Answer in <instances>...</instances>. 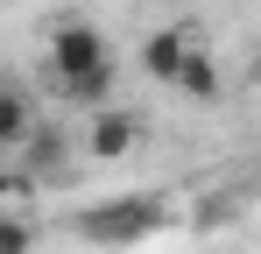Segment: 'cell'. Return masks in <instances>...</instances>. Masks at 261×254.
Segmentation results:
<instances>
[{
  "label": "cell",
  "instance_id": "1",
  "mask_svg": "<svg viewBox=\"0 0 261 254\" xmlns=\"http://www.w3.org/2000/svg\"><path fill=\"white\" fill-rule=\"evenodd\" d=\"M49 71H57L71 106H106V92H113V42L92 21H64L49 36Z\"/></svg>",
  "mask_w": 261,
  "mask_h": 254
},
{
  "label": "cell",
  "instance_id": "2",
  "mask_svg": "<svg viewBox=\"0 0 261 254\" xmlns=\"http://www.w3.org/2000/svg\"><path fill=\"white\" fill-rule=\"evenodd\" d=\"M163 226H170V205L155 191H127V198H106V205L78 212V233H85L92 247H134V240H148Z\"/></svg>",
  "mask_w": 261,
  "mask_h": 254
},
{
  "label": "cell",
  "instance_id": "3",
  "mask_svg": "<svg viewBox=\"0 0 261 254\" xmlns=\"http://www.w3.org/2000/svg\"><path fill=\"white\" fill-rule=\"evenodd\" d=\"M134 141H141V120H134V113H120V106H92V127H85L92 163H120V156H134Z\"/></svg>",
  "mask_w": 261,
  "mask_h": 254
},
{
  "label": "cell",
  "instance_id": "4",
  "mask_svg": "<svg viewBox=\"0 0 261 254\" xmlns=\"http://www.w3.org/2000/svg\"><path fill=\"white\" fill-rule=\"evenodd\" d=\"M184 49H191V36H184V29H155V36L141 42L148 78H155V85H170V78H176V64H184Z\"/></svg>",
  "mask_w": 261,
  "mask_h": 254
},
{
  "label": "cell",
  "instance_id": "5",
  "mask_svg": "<svg viewBox=\"0 0 261 254\" xmlns=\"http://www.w3.org/2000/svg\"><path fill=\"white\" fill-rule=\"evenodd\" d=\"M170 85L184 92V99H205V106H212V99H219V64L205 57V49H184V64H176Z\"/></svg>",
  "mask_w": 261,
  "mask_h": 254
},
{
  "label": "cell",
  "instance_id": "6",
  "mask_svg": "<svg viewBox=\"0 0 261 254\" xmlns=\"http://www.w3.org/2000/svg\"><path fill=\"white\" fill-rule=\"evenodd\" d=\"M21 141H29V176H57V169H64V134H57V127H43V134L29 127Z\"/></svg>",
  "mask_w": 261,
  "mask_h": 254
},
{
  "label": "cell",
  "instance_id": "7",
  "mask_svg": "<svg viewBox=\"0 0 261 254\" xmlns=\"http://www.w3.org/2000/svg\"><path fill=\"white\" fill-rule=\"evenodd\" d=\"M29 127H36V113H29V99L0 85V148H14V141H21Z\"/></svg>",
  "mask_w": 261,
  "mask_h": 254
},
{
  "label": "cell",
  "instance_id": "8",
  "mask_svg": "<svg viewBox=\"0 0 261 254\" xmlns=\"http://www.w3.org/2000/svg\"><path fill=\"white\" fill-rule=\"evenodd\" d=\"M0 254H36V219L0 212Z\"/></svg>",
  "mask_w": 261,
  "mask_h": 254
},
{
  "label": "cell",
  "instance_id": "9",
  "mask_svg": "<svg viewBox=\"0 0 261 254\" xmlns=\"http://www.w3.org/2000/svg\"><path fill=\"white\" fill-rule=\"evenodd\" d=\"M240 212V198H212V205H198V226H226Z\"/></svg>",
  "mask_w": 261,
  "mask_h": 254
},
{
  "label": "cell",
  "instance_id": "10",
  "mask_svg": "<svg viewBox=\"0 0 261 254\" xmlns=\"http://www.w3.org/2000/svg\"><path fill=\"white\" fill-rule=\"evenodd\" d=\"M14 184H21V176H7V169H0V198H7V191H14Z\"/></svg>",
  "mask_w": 261,
  "mask_h": 254
}]
</instances>
